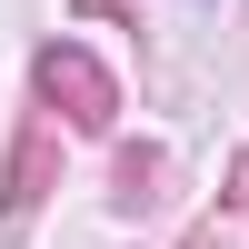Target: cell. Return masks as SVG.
I'll return each mask as SVG.
<instances>
[{
	"label": "cell",
	"mask_w": 249,
	"mask_h": 249,
	"mask_svg": "<svg viewBox=\"0 0 249 249\" xmlns=\"http://www.w3.org/2000/svg\"><path fill=\"white\" fill-rule=\"evenodd\" d=\"M40 80H50V90H70L90 130H100V120H110V80H100L90 60H80V50H50V60H40Z\"/></svg>",
	"instance_id": "1"
}]
</instances>
